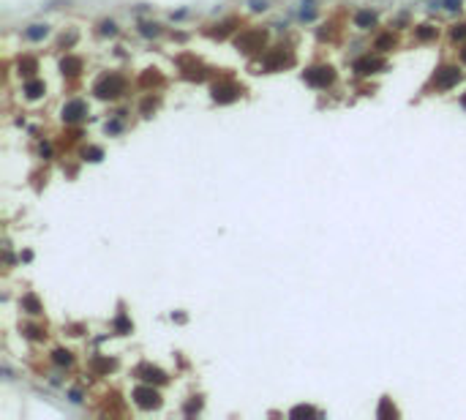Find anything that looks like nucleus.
<instances>
[{
    "label": "nucleus",
    "instance_id": "f257e3e1",
    "mask_svg": "<svg viewBox=\"0 0 466 420\" xmlns=\"http://www.w3.org/2000/svg\"><path fill=\"white\" fill-rule=\"evenodd\" d=\"M357 25H360V28H365V25H374V14H371V11L357 14Z\"/></svg>",
    "mask_w": 466,
    "mask_h": 420
},
{
    "label": "nucleus",
    "instance_id": "f03ea898",
    "mask_svg": "<svg viewBox=\"0 0 466 420\" xmlns=\"http://www.w3.org/2000/svg\"><path fill=\"white\" fill-rule=\"evenodd\" d=\"M47 36V25H33V30H28V38H41Z\"/></svg>",
    "mask_w": 466,
    "mask_h": 420
}]
</instances>
